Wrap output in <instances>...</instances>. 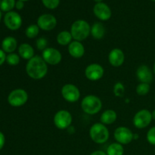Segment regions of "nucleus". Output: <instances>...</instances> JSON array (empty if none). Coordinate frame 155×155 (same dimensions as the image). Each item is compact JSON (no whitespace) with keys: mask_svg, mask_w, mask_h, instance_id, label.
<instances>
[{"mask_svg":"<svg viewBox=\"0 0 155 155\" xmlns=\"http://www.w3.org/2000/svg\"><path fill=\"white\" fill-rule=\"evenodd\" d=\"M125 61V54L124 51L118 48H115L110 51L108 54V61L111 66L119 68L122 66Z\"/></svg>","mask_w":155,"mask_h":155,"instance_id":"nucleus-15","label":"nucleus"},{"mask_svg":"<svg viewBox=\"0 0 155 155\" xmlns=\"http://www.w3.org/2000/svg\"><path fill=\"white\" fill-rule=\"evenodd\" d=\"M109 130L105 125L101 123L94 124L89 130V136L96 144H104L108 140Z\"/></svg>","mask_w":155,"mask_h":155,"instance_id":"nucleus-4","label":"nucleus"},{"mask_svg":"<svg viewBox=\"0 0 155 155\" xmlns=\"http://www.w3.org/2000/svg\"><path fill=\"white\" fill-rule=\"evenodd\" d=\"M18 54L24 60H30L34 57V48L28 43H23L18 47Z\"/></svg>","mask_w":155,"mask_h":155,"instance_id":"nucleus-19","label":"nucleus"},{"mask_svg":"<svg viewBox=\"0 0 155 155\" xmlns=\"http://www.w3.org/2000/svg\"><path fill=\"white\" fill-rule=\"evenodd\" d=\"M117 119V114L116 111L111 109L104 110L100 117V121L104 125H110L114 124Z\"/></svg>","mask_w":155,"mask_h":155,"instance_id":"nucleus-20","label":"nucleus"},{"mask_svg":"<svg viewBox=\"0 0 155 155\" xmlns=\"http://www.w3.org/2000/svg\"><path fill=\"white\" fill-rule=\"evenodd\" d=\"M152 114L147 109L139 110L133 117V123L137 129H145L151 124L152 121Z\"/></svg>","mask_w":155,"mask_h":155,"instance_id":"nucleus-7","label":"nucleus"},{"mask_svg":"<svg viewBox=\"0 0 155 155\" xmlns=\"http://www.w3.org/2000/svg\"><path fill=\"white\" fill-rule=\"evenodd\" d=\"M136 77L140 83L150 84L153 80V73L149 67L142 64L138 68L136 71Z\"/></svg>","mask_w":155,"mask_h":155,"instance_id":"nucleus-16","label":"nucleus"},{"mask_svg":"<svg viewBox=\"0 0 155 155\" xmlns=\"http://www.w3.org/2000/svg\"><path fill=\"white\" fill-rule=\"evenodd\" d=\"M15 4H16L15 0H2L0 8L2 12H12V9L15 7Z\"/></svg>","mask_w":155,"mask_h":155,"instance_id":"nucleus-25","label":"nucleus"},{"mask_svg":"<svg viewBox=\"0 0 155 155\" xmlns=\"http://www.w3.org/2000/svg\"><path fill=\"white\" fill-rule=\"evenodd\" d=\"M4 23L8 29L11 30H18L22 25V18L16 12H9L4 17Z\"/></svg>","mask_w":155,"mask_h":155,"instance_id":"nucleus-12","label":"nucleus"},{"mask_svg":"<svg viewBox=\"0 0 155 155\" xmlns=\"http://www.w3.org/2000/svg\"><path fill=\"white\" fill-rule=\"evenodd\" d=\"M150 89H151V86L148 83H140L136 86V91L138 95H140V96H144L149 92Z\"/></svg>","mask_w":155,"mask_h":155,"instance_id":"nucleus-26","label":"nucleus"},{"mask_svg":"<svg viewBox=\"0 0 155 155\" xmlns=\"http://www.w3.org/2000/svg\"><path fill=\"white\" fill-rule=\"evenodd\" d=\"M37 25L40 30L51 31L57 25V19L51 14H43L38 18Z\"/></svg>","mask_w":155,"mask_h":155,"instance_id":"nucleus-13","label":"nucleus"},{"mask_svg":"<svg viewBox=\"0 0 155 155\" xmlns=\"http://www.w3.org/2000/svg\"><path fill=\"white\" fill-rule=\"evenodd\" d=\"M94 15L101 21H106L111 17V10L107 4L104 2L96 3L93 8Z\"/></svg>","mask_w":155,"mask_h":155,"instance_id":"nucleus-14","label":"nucleus"},{"mask_svg":"<svg viewBox=\"0 0 155 155\" xmlns=\"http://www.w3.org/2000/svg\"><path fill=\"white\" fill-rule=\"evenodd\" d=\"M151 114H152V119L155 120V110H153L152 113H151Z\"/></svg>","mask_w":155,"mask_h":155,"instance_id":"nucleus-36","label":"nucleus"},{"mask_svg":"<svg viewBox=\"0 0 155 155\" xmlns=\"http://www.w3.org/2000/svg\"><path fill=\"white\" fill-rule=\"evenodd\" d=\"M36 46L39 51H43L45 48H48V40L45 37H40L36 39Z\"/></svg>","mask_w":155,"mask_h":155,"instance_id":"nucleus-29","label":"nucleus"},{"mask_svg":"<svg viewBox=\"0 0 155 155\" xmlns=\"http://www.w3.org/2000/svg\"><path fill=\"white\" fill-rule=\"evenodd\" d=\"M139 135L138 134H134V136H133V139H139Z\"/></svg>","mask_w":155,"mask_h":155,"instance_id":"nucleus-37","label":"nucleus"},{"mask_svg":"<svg viewBox=\"0 0 155 155\" xmlns=\"http://www.w3.org/2000/svg\"><path fill=\"white\" fill-rule=\"evenodd\" d=\"M42 58L46 62L47 64L54 66L61 61L62 54L59 50L51 47H48L42 51Z\"/></svg>","mask_w":155,"mask_h":155,"instance_id":"nucleus-11","label":"nucleus"},{"mask_svg":"<svg viewBox=\"0 0 155 155\" xmlns=\"http://www.w3.org/2000/svg\"><path fill=\"white\" fill-rule=\"evenodd\" d=\"M151 1H153V2H155V0H151Z\"/></svg>","mask_w":155,"mask_h":155,"instance_id":"nucleus-42","label":"nucleus"},{"mask_svg":"<svg viewBox=\"0 0 155 155\" xmlns=\"http://www.w3.org/2000/svg\"><path fill=\"white\" fill-rule=\"evenodd\" d=\"M153 71H154V74H155V61L154 64V66H153Z\"/></svg>","mask_w":155,"mask_h":155,"instance_id":"nucleus-39","label":"nucleus"},{"mask_svg":"<svg viewBox=\"0 0 155 155\" xmlns=\"http://www.w3.org/2000/svg\"><path fill=\"white\" fill-rule=\"evenodd\" d=\"M39 27L37 24H31L28 26L25 30V35L28 39H34L39 35Z\"/></svg>","mask_w":155,"mask_h":155,"instance_id":"nucleus-24","label":"nucleus"},{"mask_svg":"<svg viewBox=\"0 0 155 155\" xmlns=\"http://www.w3.org/2000/svg\"><path fill=\"white\" fill-rule=\"evenodd\" d=\"M125 92V86L120 82H118L114 86V93L117 97L124 96Z\"/></svg>","mask_w":155,"mask_h":155,"instance_id":"nucleus-28","label":"nucleus"},{"mask_svg":"<svg viewBox=\"0 0 155 155\" xmlns=\"http://www.w3.org/2000/svg\"><path fill=\"white\" fill-rule=\"evenodd\" d=\"M73 117L68 110H60L54 114L53 122L54 126L61 130H67L72 124Z\"/></svg>","mask_w":155,"mask_h":155,"instance_id":"nucleus-6","label":"nucleus"},{"mask_svg":"<svg viewBox=\"0 0 155 155\" xmlns=\"http://www.w3.org/2000/svg\"><path fill=\"white\" fill-rule=\"evenodd\" d=\"M6 56L5 52L2 49H0V66L6 61Z\"/></svg>","mask_w":155,"mask_h":155,"instance_id":"nucleus-32","label":"nucleus"},{"mask_svg":"<svg viewBox=\"0 0 155 155\" xmlns=\"http://www.w3.org/2000/svg\"><path fill=\"white\" fill-rule=\"evenodd\" d=\"M5 143V137L4 134L0 131V151L3 148Z\"/></svg>","mask_w":155,"mask_h":155,"instance_id":"nucleus-33","label":"nucleus"},{"mask_svg":"<svg viewBox=\"0 0 155 155\" xmlns=\"http://www.w3.org/2000/svg\"><path fill=\"white\" fill-rule=\"evenodd\" d=\"M90 155H107L106 152H104L102 151H95L92 152Z\"/></svg>","mask_w":155,"mask_h":155,"instance_id":"nucleus-35","label":"nucleus"},{"mask_svg":"<svg viewBox=\"0 0 155 155\" xmlns=\"http://www.w3.org/2000/svg\"><path fill=\"white\" fill-rule=\"evenodd\" d=\"M81 108L87 114H96L102 108V101L96 95H88L82 100Z\"/></svg>","mask_w":155,"mask_h":155,"instance_id":"nucleus-3","label":"nucleus"},{"mask_svg":"<svg viewBox=\"0 0 155 155\" xmlns=\"http://www.w3.org/2000/svg\"><path fill=\"white\" fill-rule=\"evenodd\" d=\"M106 154H107V155H124V146L121 144L118 143V142L111 143L107 147Z\"/></svg>","mask_w":155,"mask_h":155,"instance_id":"nucleus-23","label":"nucleus"},{"mask_svg":"<svg viewBox=\"0 0 155 155\" xmlns=\"http://www.w3.org/2000/svg\"><path fill=\"white\" fill-rule=\"evenodd\" d=\"M24 2L21 1V0H18V2H16L15 8H16L18 10H21V9L24 8Z\"/></svg>","mask_w":155,"mask_h":155,"instance_id":"nucleus-34","label":"nucleus"},{"mask_svg":"<svg viewBox=\"0 0 155 155\" xmlns=\"http://www.w3.org/2000/svg\"><path fill=\"white\" fill-rule=\"evenodd\" d=\"M1 19H2V13L1 12H0V21H1Z\"/></svg>","mask_w":155,"mask_h":155,"instance_id":"nucleus-40","label":"nucleus"},{"mask_svg":"<svg viewBox=\"0 0 155 155\" xmlns=\"http://www.w3.org/2000/svg\"><path fill=\"white\" fill-rule=\"evenodd\" d=\"M56 39H57V42L59 45L65 46V45H70V43L73 41V37L71 32L63 30L58 34Z\"/></svg>","mask_w":155,"mask_h":155,"instance_id":"nucleus-22","label":"nucleus"},{"mask_svg":"<svg viewBox=\"0 0 155 155\" xmlns=\"http://www.w3.org/2000/svg\"><path fill=\"white\" fill-rule=\"evenodd\" d=\"M18 48V41L15 37L7 36L2 42V49L5 53H13Z\"/></svg>","mask_w":155,"mask_h":155,"instance_id":"nucleus-18","label":"nucleus"},{"mask_svg":"<svg viewBox=\"0 0 155 155\" xmlns=\"http://www.w3.org/2000/svg\"><path fill=\"white\" fill-rule=\"evenodd\" d=\"M105 27L101 23L96 22L91 27V35L95 39H101L105 35Z\"/></svg>","mask_w":155,"mask_h":155,"instance_id":"nucleus-21","label":"nucleus"},{"mask_svg":"<svg viewBox=\"0 0 155 155\" xmlns=\"http://www.w3.org/2000/svg\"><path fill=\"white\" fill-rule=\"evenodd\" d=\"M94 1L97 3H99V2H102V0H94Z\"/></svg>","mask_w":155,"mask_h":155,"instance_id":"nucleus-38","label":"nucleus"},{"mask_svg":"<svg viewBox=\"0 0 155 155\" xmlns=\"http://www.w3.org/2000/svg\"><path fill=\"white\" fill-rule=\"evenodd\" d=\"M147 141L148 143L155 146V127H151L147 133Z\"/></svg>","mask_w":155,"mask_h":155,"instance_id":"nucleus-31","label":"nucleus"},{"mask_svg":"<svg viewBox=\"0 0 155 155\" xmlns=\"http://www.w3.org/2000/svg\"><path fill=\"white\" fill-rule=\"evenodd\" d=\"M154 151H155V148H154Z\"/></svg>","mask_w":155,"mask_h":155,"instance_id":"nucleus-44","label":"nucleus"},{"mask_svg":"<svg viewBox=\"0 0 155 155\" xmlns=\"http://www.w3.org/2000/svg\"><path fill=\"white\" fill-rule=\"evenodd\" d=\"M48 64L40 56H34L27 61L26 72L31 79L39 80L48 74Z\"/></svg>","mask_w":155,"mask_h":155,"instance_id":"nucleus-1","label":"nucleus"},{"mask_svg":"<svg viewBox=\"0 0 155 155\" xmlns=\"http://www.w3.org/2000/svg\"><path fill=\"white\" fill-rule=\"evenodd\" d=\"M21 1H23V2H26V1H28V0H21Z\"/></svg>","mask_w":155,"mask_h":155,"instance_id":"nucleus-41","label":"nucleus"},{"mask_svg":"<svg viewBox=\"0 0 155 155\" xmlns=\"http://www.w3.org/2000/svg\"><path fill=\"white\" fill-rule=\"evenodd\" d=\"M68 52L74 58H80L85 54V48L81 42L74 40L68 45Z\"/></svg>","mask_w":155,"mask_h":155,"instance_id":"nucleus-17","label":"nucleus"},{"mask_svg":"<svg viewBox=\"0 0 155 155\" xmlns=\"http://www.w3.org/2000/svg\"><path fill=\"white\" fill-rule=\"evenodd\" d=\"M6 62L11 66H16L20 63V55L16 53H10L6 56Z\"/></svg>","mask_w":155,"mask_h":155,"instance_id":"nucleus-27","label":"nucleus"},{"mask_svg":"<svg viewBox=\"0 0 155 155\" xmlns=\"http://www.w3.org/2000/svg\"><path fill=\"white\" fill-rule=\"evenodd\" d=\"M104 74V68L99 64H90L85 69V76L90 81H98L101 80Z\"/></svg>","mask_w":155,"mask_h":155,"instance_id":"nucleus-9","label":"nucleus"},{"mask_svg":"<svg viewBox=\"0 0 155 155\" xmlns=\"http://www.w3.org/2000/svg\"><path fill=\"white\" fill-rule=\"evenodd\" d=\"M28 94L24 89H16L10 92L8 96V102L12 107H21L28 101Z\"/></svg>","mask_w":155,"mask_h":155,"instance_id":"nucleus-5","label":"nucleus"},{"mask_svg":"<svg viewBox=\"0 0 155 155\" xmlns=\"http://www.w3.org/2000/svg\"><path fill=\"white\" fill-rule=\"evenodd\" d=\"M114 136L118 143L121 145H128L133 140L134 134L127 127H120L115 130Z\"/></svg>","mask_w":155,"mask_h":155,"instance_id":"nucleus-10","label":"nucleus"},{"mask_svg":"<svg viewBox=\"0 0 155 155\" xmlns=\"http://www.w3.org/2000/svg\"><path fill=\"white\" fill-rule=\"evenodd\" d=\"M1 2H2V0H0V4H1Z\"/></svg>","mask_w":155,"mask_h":155,"instance_id":"nucleus-43","label":"nucleus"},{"mask_svg":"<svg viewBox=\"0 0 155 155\" xmlns=\"http://www.w3.org/2000/svg\"><path fill=\"white\" fill-rule=\"evenodd\" d=\"M42 3L47 8L54 9L59 5L60 0H42Z\"/></svg>","mask_w":155,"mask_h":155,"instance_id":"nucleus-30","label":"nucleus"},{"mask_svg":"<svg viewBox=\"0 0 155 155\" xmlns=\"http://www.w3.org/2000/svg\"><path fill=\"white\" fill-rule=\"evenodd\" d=\"M70 32L74 40L81 42L89 37L91 34V27L87 21L77 20L72 24Z\"/></svg>","mask_w":155,"mask_h":155,"instance_id":"nucleus-2","label":"nucleus"},{"mask_svg":"<svg viewBox=\"0 0 155 155\" xmlns=\"http://www.w3.org/2000/svg\"><path fill=\"white\" fill-rule=\"evenodd\" d=\"M61 95L65 101L71 103L77 102L80 98L79 88L71 83H68L63 86L61 89Z\"/></svg>","mask_w":155,"mask_h":155,"instance_id":"nucleus-8","label":"nucleus"}]
</instances>
